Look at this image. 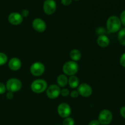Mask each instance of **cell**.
I'll return each instance as SVG.
<instances>
[{"instance_id": "cell-1", "label": "cell", "mask_w": 125, "mask_h": 125, "mask_svg": "<svg viewBox=\"0 0 125 125\" xmlns=\"http://www.w3.org/2000/svg\"><path fill=\"white\" fill-rule=\"evenodd\" d=\"M121 26H122L121 21L120 18L117 16H111L107 19L106 22V27L107 30L110 32L115 33L119 31L121 29Z\"/></svg>"}, {"instance_id": "cell-2", "label": "cell", "mask_w": 125, "mask_h": 125, "mask_svg": "<svg viewBox=\"0 0 125 125\" xmlns=\"http://www.w3.org/2000/svg\"><path fill=\"white\" fill-rule=\"evenodd\" d=\"M79 69V66L76 62L73 61H68L63 64L62 67V70L65 75L74 76L77 73Z\"/></svg>"}, {"instance_id": "cell-3", "label": "cell", "mask_w": 125, "mask_h": 125, "mask_svg": "<svg viewBox=\"0 0 125 125\" xmlns=\"http://www.w3.org/2000/svg\"><path fill=\"white\" fill-rule=\"evenodd\" d=\"M48 87L47 83L45 80L38 79L34 80L31 85V89L35 94H42L46 90Z\"/></svg>"}, {"instance_id": "cell-4", "label": "cell", "mask_w": 125, "mask_h": 125, "mask_svg": "<svg viewBox=\"0 0 125 125\" xmlns=\"http://www.w3.org/2000/svg\"><path fill=\"white\" fill-rule=\"evenodd\" d=\"M6 90L10 92H17L22 87V83L17 78H10L7 81L6 84Z\"/></svg>"}, {"instance_id": "cell-5", "label": "cell", "mask_w": 125, "mask_h": 125, "mask_svg": "<svg viewBox=\"0 0 125 125\" xmlns=\"http://www.w3.org/2000/svg\"><path fill=\"white\" fill-rule=\"evenodd\" d=\"M113 115L111 111L108 109H103L100 112L98 120L102 125H108L112 122Z\"/></svg>"}, {"instance_id": "cell-6", "label": "cell", "mask_w": 125, "mask_h": 125, "mask_svg": "<svg viewBox=\"0 0 125 125\" xmlns=\"http://www.w3.org/2000/svg\"><path fill=\"white\" fill-rule=\"evenodd\" d=\"M45 70V65L40 62H34L30 67V72L34 76L42 75Z\"/></svg>"}, {"instance_id": "cell-7", "label": "cell", "mask_w": 125, "mask_h": 125, "mask_svg": "<svg viewBox=\"0 0 125 125\" xmlns=\"http://www.w3.org/2000/svg\"><path fill=\"white\" fill-rule=\"evenodd\" d=\"M57 113L59 115L63 118L69 117L72 113V109L69 104L65 103L60 104L57 107Z\"/></svg>"}, {"instance_id": "cell-8", "label": "cell", "mask_w": 125, "mask_h": 125, "mask_svg": "<svg viewBox=\"0 0 125 125\" xmlns=\"http://www.w3.org/2000/svg\"><path fill=\"white\" fill-rule=\"evenodd\" d=\"M61 88L56 84H52L47 87L46 90V95L50 99H56L61 95Z\"/></svg>"}, {"instance_id": "cell-9", "label": "cell", "mask_w": 125, "mask_h": 125, "mask_svg": "<svg viewBox=\"0 0 125 125\" xmlns=\"http://www.w3.org/2000/svg\"><path fill=\"white\" fill-rule=\"evenodd\" d=\"M43 11L46 15H52L56 12V2L54 0H45L43 3Z\"/></svg>"}, {"instance_id": "cell-10", "label": "cell", "mask_w": 125, "mask_h": 125, "mask_svg": "<svg viewBox=\"0 0 125 125\" xmlns=\"http://www.w3.org/2000/svg\"><path fill=\"white\" fill-rule=\"evenodd\" d=\"M79 95L83 97H89L92 94V88L89 84L86 83H83L78 87V90Z\"/></svg>"}, {"instance_id": "cell-11", "label": "cell", "mask_w": 125, "mask_h": 125, "mask_svg": "<svg viewBox=\"0 0 125 125\" xmlns=\"http://www.w3.org/2000/svg\"><path fill=\"white\" fill-rule=\"evenodd\" d=\"M32 25L33 29L36 31L39 32H43L46 30V23L41 18H35L33 20Z\"/></svg>"}, {"instance_id": "cell-12", "label": "cell", "mask_w": 125, "mask_h": 125, "mask_svg": "<svg viewBox=\"0 0 125 125\" xmlns=\"http://www.w3.org/2000/svg\"><path fill=\"white\" fill-rule=\"evenodd\" d=\"M23 17L21 15L17 12H12L8 17V21L12 25H19L23 22Z\"/></svg>"}, {"instance_id": "cell-13", "label": "cell", "mask_w": 125, "mask_h": 125, "mask_svg": "<svg viewBox=\"0 0 125 125\" xmlns=\"http://www.w3.org/2000/svg\"><path fill=\"white\" fill-rule=\"evenodd\" d=\"M8 66L12 70L17 71L21 67V62L20 59L17 57H12L9 61Z\"/></svg>"}, {"instance_id": "cell-14", "label": "cell", "mask_w": 125, "mask_h": 125, "mask_svg": "<svg viewBox=\"0 0 125 125\" xmlns=\"http://www.w3.org/2000/svg\"><path fill=\"white\" fill-rule=\"evenodd\" d=\"M97 43L100 47L106 48L109 46L110 43V40L108 37L106 35H101L97 39Z\"/></svg>"}, {"instance_id": "cell-15", "label": "cell", "mask_w": 125, "mask_h": 125, "mask_svg": "<svg viewBox=\"0 0 125 125\" xmlns=\"http://www.w3.org/2000/svg\"><path fill=\"white\" fill-rule=\"evenodd\" d=\"M68 78L65 74H60L57 78V85L60 87H64L68 84Z\"/></svg>"}, {"instance_id": "cell-16", "label": "cell", "mask_w": 125, "mask_h": 125, "mask_svg": "<svg viewBox=\"0 0 125 125\" xmlns=\"http://www.w3.org/2000/svg\"><path fill=\"white\" fill-rule=\"evenodd\" d=\"M68 84L72 89H76L79 86V80L76 76H71L68 80Z\"/></svg>"}, {"instance_id": "cell-17", "label": "cell", "mask_w": 125, "mask_h": 125, "mask_svg": "<svg viewBox=\"0 0 125 125\" xmlns=\"http://www.w3.org/2000/svg\"><path fill=\"white\" fill-rule=\"evenodd\" d=\"M70 56L72 61L74 62H77L81 59L82 54L79 50H77V49H74L71 51L70 53Z\"/></svg>"}, {"instance_id": "cell-18", "label": "cell", "mask_w": 125, "mask_h": 125, "mask_svg": "<svg viewBox=\"0 0 125 125\" xmlns=\"http://www.w3.org/2000/svg\"><path fill=\"white\" fill-rule=\"evenodd\" d=\"M118 40L121 45L125 46V28L119 31L118 34Z\"/></svg>"}, {"instance_id": "cell-19", "label": "cell", "mask_w": 125, "mask_h": 125, "mask_svg": "<svg viewBox=\"0 0 125 125\" xmlns=\"http://www.w3.org/2000/svg\"><path fill=\"white\" fill-rule=\"evenodd\" d=\"M7 61H8V57L7 55L4 52H0V66L3 65L7 63Z\"/></svg>"}, {"instance_id": "cell-20", "label": "cell", "mask_w": 125, "mask_h": 125, "mask_svg": "<svg viewBox=\"0 0 125 125\" xmlns=\"http://www.w3.org/2000/svg\"><path fill=\"white\" fill-rule=\"evenodd\" d=\"M62 125H74V120L72 117L65 118L62 122Z\"/></svg>"}, {"instance_id": "cell-21", "label": "cell", "mask_w": 125, "mask_h": 125, "mask_svg": "<svg viewBox=\"0 0 125 125\" xmlns=\"http://www.w3.org/2000/svg\"><path fill=\"white\" fill-rule=\"evenodd\" d=\"M61 95L63 97H66V96H68L70 95V92L68 89H66V88H63L61 90Z\"/></svg>"}, {"instance_id": "cell-22", "label": "cell", "mask_w": 125, "mask_h": 125, "mask_svg": "<svg viewBox=\"0 0 125 125\" xmlns=\"http://www.w3.org/2000/svg\"><path fill=\"white\" fill-rule=\"evenodd\" d=\"M6 91V87L4 84L0 83V95L4 94Z\"/></svg>"}, {"instance_id": "cell-23", "label": "cell", "mask_w": 125, "mask_h": 125, "mask_svg": "<svg viewBox=\"0 0 125 125\" xmlns=\"http://www.w3.org/2000/svg\"><path fill=\"white\" fill-rule=\"evenodd\" d=\"M120 20L122 24L125 26V10L121 13Z\"/></svg>"}, {"instance_id": "cell-24", "label": "cell", "mask_w": 125, "mask_h": 125, "mask_svg": "<svg viewBox=\"0 0 125 125\" xmlns=\"http://www.w3.org/2000/svg\"><path fill=\"white\" fill-rule=\"evenodd\" d=\"M120 63L123 67H125V52L121 56L120 59Z\"/></svg>"}, {"instance_id": "cell-25", "label": "cell", "mask_w": 125, "mask_h": 125, "mask_svg": "<svg viewBox=\"0 0 125 125\" xmlns=\"http://www.w3.org/2000/svg\"><path fill=\"white\" fill-rule=\"evenodd\" d=\"M71 97L73 98H78L79 96V93L77 90H73V91L71 92L70 94Z\"/></svg>"}, {"instance_id": "cell-26", "label": "cell", "mask_w": 125, "mask_h": 125, "mask_svg": "<svg viewBox=\"0 0 125 125\" xmlns=\"http://www.w3.org/2000/svg\"><path fill=\"white\" fill-rule=\"evenodd\" d=\"M29 12L28 9H23V10L21 11V16L23 17H27L28 15H29Z\"/></svg>"}, {"instance_id": "cell-27", "label": "cell", "mask_w": 125, "mask_h": 125, "mask_svg": "<svg viewBox=\"0 0 125 125\" xmlns=\"http://www.w3.org/2000/svg\"><path fill=\"white\" fill-rule=\"evenodd\" d=\"M72 2V0H61V2L64 6H69Z\"/></svg>"}, {"instance_id": "cell-28", "label": "cell", "mask_w": 125, "mask_h": 125, "mask_svg": "<svg viewBox=\"0 0 125 125\" xmlns=\"http://www.w3.org/2000/svg\"><path fill=\"white\" fill-rule=\"evenodd\" d=\"M100 123L97 120H93L89 122V125H100Z\"/></svg>"}, {"instance_id": "cell-29", "label": "cell", "mask_w": 125, "mask_h": 125, "mask_svg": "<svg viewBox=\"0 0 125 125\" xmlns=\"http://www.w3.org/2000/svg\"><path fill=\"white\" fill-rule=\"evenodd\" d=\"M120 115H122V117H123V118H125V106H123V107L120 109Z\"/></svg>"}, {"instance_id": "cell-30", "label": "cell", "mask_w": 125, "mask_h": 125, "mask_svg": "<svg viewBox=\"0 0 125 125\" xmlns=\"http://www.w3.org/2000/svg\"><path fill=\"white\" fill-rule=\"evenodd\" d=\"M6 97L8 100H12L13 98V93L10 92H8L6 94Z\"/></svg>"}, {"instance_id": "cell-31", "label": "cell", "mask_w": 125, "mask_h": 125, "mask_svg": "<svg viewBox=\"0 0 125 125\" xmlns=\"http://www.w3.org/2000/svg\"><path fill=\"white\" fill-rule=\"evenodd\" d=\"M75 1H79V0H75Z\"/></svg>"}]
</instances>
